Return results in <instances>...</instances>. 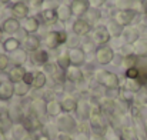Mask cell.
<instances>
[{
  "mask_svg": "<svg viewBox=\"0 0 147 140\" xmlns=\"http://www.w3.org/2000/svg\"><path fill=\"white\" fill-rule=\"evenodd\" d=\"M20 124H22V126H23L29 133L40 132V130H42V127H43V124H42L40 119H39L33 112H30V113L24 114V116H23V119H22V122H20Z\"/></svg>",
  "mask_w": 147,
  "mask_h": 140,
  "instance_id": "obj_3",
  "label": "cell"
},
{
  "mask_svg": "<svg viewBox=\"0 0 147 140\" xmlns=\"http://www.w3.org/2000/svg\"><path fill=\"white\" fill-rule=\"evenodd\" d=\"M87 1H89V6H90L92 9H100V7L104 4L106 0H87Z\"/></svg>",
  "mask_w": 147,
  "mask_h": 140,
  "instance_id": "obj_40",
  "label": "cell"
},
{
  "mask_svg": "<svg viewBox=\"0 0 147 140\" xmlns=\"http://www.w3.org/2000/svg\"><path fill=\"white\" fill-rule=\"evenodd\" d=\"M57 140H71V139H70L67 135H60V136L57 137Z\"/></svg>",
  "mask_w": 147,
  "mask_h": 140,
  "instance_id": "obj_47",
  "label": "cell"
},
{
  "mask_svg": "<svg viewBox=\"0 0 147 140\" xmlns=\"http://www.w3.org/2000/svg\"><path fill=\"white\" fill-rule=\"evenodd\" d=\"M3 32L9 33V34H13V33H17L20 30V22L14 17H9L3 22V26H1Z\"/></svg>",
  "mask_w": 147,
  "mask_h": 140,
  "instance_id": "obj_15",
  "label": "cell"
},
{
  "mask_svg": "<svg viewBox=\"0 0 147 140\" xmlns=\"http://www.w3.org/2000/svg\"><path fill=\"white\" fill-rule=\"evenodd\" d=\"M96 80L98 85L107 87V89H117L119 86V77L107 70H97L96 72Z\"/></svg>",
  "mask_w": 147,
  "mask_h": 140,
  "instance_id": "obj_2",
  "label": "cell"
},
{
  "mask_svg": "<svg viewBox=\"0 0 147 140\" xmlns=\"http://www.w3.org/2000/svg\"><path fill=\"white\" fill-rule=\"evenodd\" d=\"M123 34H124V39H126L127 42H134V40L137 39V36H139L137 30H136V29H133V27L124 29V30H123Z\"/></svg>",
  "mask_w": 147,
  "mask_h": 140,
  "instance_id": "obj_34",
  "label": "cell"
},
{
  "mask_svg": "<svg viewBox=\"0 0 147 140\" xmlns=\"http://www.w3.org/2000/svg\"><path fill=\"white\" fill-rule=\"evenodd\" d=\"M10 1H13V4H16V3H22V0H10Z\"/></svg>",
  "mask_w": 147,
  "mask_h": 140,
  "instance_id": "obj_50",
  "label": "cell"
},
{
  "mask_svg": "<svg viewBox=\"0 0 147 140\" xmlns=\"http://www.w3.org/2000/svg\"><path fill=\"white\" fill-rule=\"evenodd\" d=\"M22 27H23L24 33L36 34V32L39 30V19L37 17H26L22 23Z\"/></svg>",
  "mask_w": 147,
  "mask_h": 140,
  "instance_id": "obj_13",
  "label": "cell"
},
{
  "mask_svg": "<svg viewBox=\"0 0 147 140\" xmlns=\"http://www.w3.org/2000/svg\"><path fill=\"white\" fill-rule=\"evenodd\" d=\"M60 112H61L60 101H57L56 99H53L50 101H46V114H49V116H59Z\"/></svg>",
  "mask_w": 147,
  "mask_h": 140,
  "instance_id": "obj_21",
  "label": "cell"
},
{
  "mask_svg": "<svg viewBox=\"0 0 147 140\" xmlns=\"http://www.w3.org/2000/svg\"><path fill=\"white\" fill-rule=\"evenodd\" d=\"M3 9H4V3H1V1H0V11H1Z\"/></svg>",
  "mask_w": 147,
  "mask_h": 140,
  "instance_id": "obj_49",
  "label": "cell"
},
{
  "mask_svg": "<svg viewBox=\"0 0 147 140\" xmlns=\"http://www.w3.org/2000/svg\"><path fill=\"white\" fill-rule=\"evenodd\" d=\"M76 112H77L79 117L89 119L90 117V112H92V104H89V101H86V100H80V101H77Z\"/></svg>",
  "mask_w": 147,
  "mask_h": 140,
  "instance_id": "obj_18",
  "label": "cell"
},
{
  "mask_svg": "<svg viewBox=\"0 0 147 140\" xmlns=\"http://www.w3.org/2000/svg\"><path fill=\"white\" fill-rule=\"evenodd\" d=\"M94 140H103V137H100V136H96V137H94Z\"/></svg>",
  "mask_w": 147,
  "mask_h": 140,
  "instance_id": "obj_51",
  "label": "cell"
},
{
  "mask_svg": "<svg viewBox=\"0 0 147 140\" xmlns=\"http://www.w3.org/2000/svg\"><path fill=\"white\" fill-rule=\"evenodd\" d=\"M32 60H33V63L37 64V66H45V64L49 63V53H47L46 50L37 49V50L33 51V54H32Z\"/></svg>",
  "mask_w": 147,
  "mask_h": 140,
  "instance_id": "obj_17",
  "label": "cell"
},
{
  "mask_svg": "<svg viewBox=\"0 0 147 140\" xmlns=\"http://www.w3.org/2000/svg\"><path fill=\"white\" fill-rule=\"evenodd\" d=\"M137 80H139V85H146L147 83V70H144V72L139 70V77H137Z\"/></svg>",
  "mask_w": 147,
  "mask_h": 140,
  "instance_id": "obj_41",
  "label": "cell"
},
{
  "mask_svg": "<svg viewBox=\"0 0 147 140\" xmlns=\"http://www.w3.org/2000/svg\"><path fill=\"white\" fill-rule=\"evenodd\" d=\"M134 16H136V13H134L133 10L121 9V10H119V11L114 14V19H113V20H114L116 23H119L120 26H127V24H130V23L133 22Z\"/></svg>",
  "mask_w": 147,
  "mask_h": 140,
  "instance_id": "obj_7",
  "label": "cell"
},
{
  "mask_svg": "<svg viewBox=\"0 0 147 140\" xmlns=\"http://www.w3.org/2000/svg\"><path fill=\"white\" fill-rule=\"evenodd\" d=\"M10 59L13 60V63H16V66H22L23 63H26L27 60V53H26V49H17L11 53Z\"/></svg>",
  "mask_w": 147,
  "mask_h": 140,
  "instance_id": "obj_20",
  "label": "cell"
},
{
  "mask_svg": "<svg viewBox=\"0 0 147 140\" xmlns=\"http://www.w3.org/2000/svg\"><path fill=\"white\" fill-rule=\"evenodd\" d=\"M57 127L60 132H63V135H69V133H73L76 130V120L69 114H61L59 116L57 119Z\"/></svg>",
  "mask_w": 147,
  "mask_h": 140,
  "instance_id": "obj_4",
  "label": "cell"
},
{
  "mask_svg": "<svg viewBox=\"0 0 147 140\" xmlns=\"http://www.w3.org/2000/svg\"><path fill=\"white\" fill-rule=\"evenodd\" d=\"M126 77L130 79V80H137V77H139V69H136V67L127 69L126 70Z\"/></svg>",
  "mask_w": 147,
  "mask_h": 140,
  "instance_id": "obj_36",
  "label": "cell"
},
{
  "mask_svg": "<svg viewBox=\"0 0 147 140\" xmlns=\"http://www.w3.org/2000/svg\"><path fill=\"white\" fill-rule=\"evenodd\" d=\"M43 3H45V0H27V6L29 7H34V9L40 7Z\"/></svg>",
  "mask_w": 147,
  "mask_h": 140,
  "instance_id": "obj_42",
  "label": "cell"
},
{
  "mask_svg": "<svg viewBox=\"0 0 147 140\" xmlns=\"http://www.w3.org/2000/svg\"><path fill=\"white\" fill-rule=\"evenodd\" d=\"M64 74H66V80H69L71 83H79V82L83 80V72L77 66H71L70 64L69 69L64 72Z\"/></svg>",
  "mask_w": 147,
  "mask_h": 140,
  "instance_id": "obj_12",
  "label": "cell"
},
{
  "mask_svg": "<svg viewBox=\"0 0 147 140\" xmlns=\"http://www.w3.org/2000/svg\"><path fill=\"white\" fill-rule=\"evenodd\" d=\"M30 90V86L26 85L24 82H19V83H14V94L17 96H26Z\"/></svg>",
  "mask_w": 147,
  "mask_h": 140,
  "instance_id": "obj_30",
  "label": "cell"
},
{
  "mask_svg": "<svg viewBox=\"0 0 147 140\" xmlns=\"http://www.w3.org/2000/svg\"><path fill=\"white\" fill-rule=\"evenodd\" d=\"M20 40L17 39V37H9L7 40H4L3 42V49L6 50V51H9V53H13L14 50H17V49H20Z\"/></svg>",
  "mask_w": 147,
  "mask_h": 140,
  "instance_id": "obj_27",
  "label": "cell"
},
{
  "mask_svg": "<svg viewBox=\"0 0 147 140\" xmlns=\"http://www.w3.org/2000/svg\"><path fill=\"white\" fill-rule=\"evenodd\" d=\"M114 57V51L107 46H100L96 49V60H97L100 64H109Z\"/></svg>",
  "mask_w": 147,
  "mask_h": 140,
  "instance_id": "obj_6",
  "label": "cell"
},
{
  "mask_svg": "<svg viewBox=\"0 0 147 140\" xmlns=\"http://www.w3.org/2000/svg\"><path fill=\"white\" fill-rule=\"evenodd\" d=\"M82 50H83L84 53H90V51L96 50V47H94V43H93V40H90V42H86V43H83V45H82Z\"/></svg>",
  "mask_w": 147,
  "mask_h": 140,
  "instance_id": "obj_38",
  "label": "cell"
},
{
  "mask_svg": "<svg viewBox=\"0 0 147 140\" xmlns=\"http://www.w3.org/2000/svg\"><path fill=\"white\" fill-rule=\"evenodd\" d=\"M57 66H59L61 70H64V72L69 69V66H70V60H69L67 51H66L64 54H60V56L57 57Z\"/></svg>",
  "mask_w": 147,
  "mask_h": 140,
  "instance_id": "obj_32",
  "label": "cell"
},
{
  "mask_svg": "<svg viewBox=\"0 0 147 140\" xmlns=\"http://www.w3.org/2000/svg\"><path fill=\"white\" fill-rule=\"evenodd\" d=\"M106 29H107L110 37H111V36L116 37V36H120V34L123 33V26H120V24L116 23L114 20H110V22L106 24Z\"/></svg>",
  "mask_w": 147,
  "mask_h": 140,
  "instance_id": "obj_28",
  "label": "cell"
},
{
  "mask_svg": "<svg viewBox=\"0 0 147 140\" xmlns=\"http://www.w3.org/2000/svg\"><path fill=\"white\" fill-rule=\"evenodd\" d=\"M121 140H137V136L131 127H124L121 132Z\"/></svg>",
  "mask_w": 147,
  "mask_h": 140,
  "instance_id": "obj_35",
  "label": "cell"
},
{
  "mask_svg": "<svg viewBox=\"0 0 147 140\" xmlns=\"http://www.w3.org/2000/svg\"><path fill=\"white\" fill-rule=\"evenodd\" d=\"M13 127V122L9 116V112L6 107H0V133L4 135Z\"/></svg>",
  "mask_w": 147,
  "mask_h": 140,
  "instance_id": "obj_10",
  "label": "cell"
},
{
  "mask_svg": "<svg viewBox=\"0 0 147 140\" xmlns=\"http://www.w3.org/2000/svg\"><path fill=\"white\" fill-rule=\"evenodd\" d=\"M69 39H67V34H66V32H59V42H60V45H63V43H66Z\"/></svg>",
  "mask_w": 147,
  "mask_h": 140,
  "instance_id": "obj_44",
  "label": "cell"
},
{
  "mask_svg": "<svg viewBox=\"0 0 147 140\" xmlns=\"http://www.w3.org/2000/svg\"><path fill=\"white\" fill-rule=\"evenodd\" d=\"M90 30H92V24L87 23L84 19H77L73 23V32L77 36H86L90 33Z\"/></svg>",
  "mask_w": 147,
  "mask_h": 140,
  "instance_id": "obj_11",
  "label": "cell"
},
{
  "mask_svg": "<svg viewBox=\"0 0 147 140\" xmlns=\"http://www.w3.org/2000/svg\"><path fill=\"white\" fill-rule=\"evenodd\" d=\"M0 1H1V3H4V4H6V3H9V1H10V0H0Z\"/></svg>",
  "mask_w": 147,
  "mask_h": 140,
  "instance_id": "obj_52",
  "label": "cell"
},
{
  "mask_svg": "<svg viewBox=\"0 0 147 140\" xmlns=\"http://www.w3.org/2000/svg\"><path fill=\"white\" fill-rule=\"evenodd\" d=\"M46 74L43 72H36L33 73V83H32V87L34 89H42L45 85H46Z\"/></svg>",
  "mask_w": 147,
  "mask_h": 140,
  "instance_id": "obj_29",
  "label": "cell"
},
{
  "mask_svg": "<svg viewBox=\"0 0 147 140\" xmlns=\"http://www.w3.org/2000/svg\"><path fill=\"white\" fill-rule=\"evenodd\" d=\"M134 62H136V57H131V56H130V57H127V59H126V63H127V66H129L127 69L134 67V66H133V64H134Z\"/></svg>",
  "mask_w": 147,
  "mask_h": 140,
  "instance_id": "obj_45",
  "label": "cell"
},
{
  "mask_svg": "<svg viewBox=\"0 0 147 140\" xmlns=\"http://www.w3.org/2000/svg\"><path fill=\"white\" fill-rule=\"evenodd\" d=\"M1 40H3V29L0 27V42H1Z\"/></svg>",
  "mask_w": 147,
  "mask_h": 140,
  "instance_id": "obj_48",
  "label": "cell"
},
{
  "mask_svg": "<svg viewBox=\"0 0 147 140\" xmlns=\"http://www.w3.org/2000/svg\"><path fill=\"white\" fill-rule=\"evenodd\" d=\"M67 56L70 60L71 66H83L84 64V59H86V53L82 50V47H70L67 50Z\"/></svg>",
  "mask_w": 147,
  "mask_h": 140,
  "instance_id": "obj_5",
  "label": "cell"
},
{
  "mask_svg": "<svg viewBox=\"0 0 147 140\" xmlns=\"http://www.w3.org/2000/svg\"><path fill=\"white\" fill-rule=\"evenodd\" d=\"M90 126H92V130L94 133V136H100L103 137L104 133L107 132L109 126L106 123V119L103 116V110L101 107L97 104H92V112H90Z\"/></svg>",
  "mask_w": 147,
  "mask_h": 140,
  "instance_id": "obj_1",
  "label": "cell"
},
{
  "mask_svg": "<svg viewBox=\"0 0 147 140\" xmlns=\"http://www.w3.org/2000/svg\"><path fill=\"white\" fill-rule=\"evenodd\" d=\"M74 140H90V135H89V130H87V127L83 124V126H80L79 127V130L76 132V135H74Z\"/></svg>",
  "mask_w": 147,
  "mask_h": 140,
  "instance_id": "obj_33",
  "label": "cell"
},
{
  "mask_svg": "<svg viewBox=\"0 0 147 140\" xmlns=\"http://www.w3.org/2000/svg\"><path fill=\"white\" fill-rule=\"evenodd\" d=\"M42 20L46 23V24H54L57 22V13H56V9H46L40 13Z\"/></svg>",
  "mask_w": 147,
  "mask_h": 140,
  "instance_id": "obj_22",
  "label": "cell"
},
{
  "mask_svg": "<svg viewBox=\"0 0 147 140\" xmlns=\"http://www.w3.org/2000/svg\"><path fill=\"white\" fill-rule=\"evenodd\" d=\"M27 72L24 70L23 66H14L10 72H9V80L14 85V83H19V82H23L24 79V74Z\"/></svg>",
  "mask_w": 147,
  "mask_h": 140,
  "instance_id": "obj_16",
  "label": "cell"
},
{
  "mask_svg": "<svg viewBox=\"0 0 147 140\" xmlns=\"http://www.w3.org/2000/svg\"><path fill=\"white\" fill-rule=\"evenodd\" d=\"M56 13H57V20L60 22H67L71 16V9L67 4H59L56 7Z\"/></svg>",
  "mask_w": 147,
  "mask_h": 140,
  "instance_id": "obj_19",
  "label": "cell"
},
{
  "mask_svg": "<svg viewBox=\"0 0 147 140\" xmlns=\"http://www.w3.org/2000/svg\"><path fill=\"white\" fill-rule=\"evenodd\" d=\"M9 62H10V57L4 53H0V72H3L9 66Z\"/></svg>",
  "mask_w": 147,
  "mask_h": 140,
  "instance_id": "obj_37",
  "label": "cell"
},
{
  "mask_svg": "<svg viewBox=\"0 0 147 140\" xmlns=\"http://www.w3.org/2000/svg\"><path fill=\"white\" fill-rule=\"evenodd\" d=\"M40 46V39L36 36V34H27L26 39H24V49L26 50H37Z\"/></svg>",
  "mask_w": 147,
  "mask_h": 140,
  "instance_id": "obj_23",
  "label": "cell"
},
{
  "mask_svg": "<svg viewBox=\"0 0 147 140\" xmlns=\"http://www.w3.org/2000/svg\"><path fill=\"white\" fill-rule=\"evenodd\" d=\"M36 140H50V137L46 135V133H39L36 137H34Z\"/></svg>",
  "mask_w": 147,
  "mask_h": 140,
  "instance_id": "obj_46",
  "label": "cell"
},
{
  "mask_svg": "<svg viewBox=\"0 0 147 140\" xmlns=\"http://www.w3.org/2000/svg\"><path fill=\"white\" fill-rule=\"evenodd\" d=\"M45 43L49 49H56L57 46H60L59 42V32H49L45 37Z\"/></svg>",
  "mask_w": 147,
  "mask_h": 140,
  "instance_id": "obj_25",
  "label": "cell"
},
{
  "mask_svg": "<svg viewBox=\"0 0 147 140\" xmlns=\"http://www.w3.org/2000/svg\"><path fill=\"white\" fill-rule=\"evenodd\" d=\"M0 140H6L4 137H3V135H1V133H0Z\"/></svg>",
  "mask_w": 147,
  "mask_h": 140,
  "instance_id": "obj_53",
  "label": "cell"
},
{
  "mask_svg": "<svg viewBox=\"0 0 147 140\" xmlns=\"http://www.w3.org/2000/svg\"><path fill=\"white\" fill-rule=\"evenodd\" d=\"M103 140H119V137L116 136V133L113 132V129H107V132L104 133V136H103Z\"/></svg>",
  "mask_w": 147,
  "mask_h": 140,
  "instance_id": "obj_39",
  "label": "cell"
},
{
  "mask_svg": "<svg viewBox=\"0 0 147 140\" xmlns=\"http://www.w3.org/2000/svg\"><path fill=\"white\" fill-rule=\"evenodd\" d=\"M14 94V85L10 80H3L0 83V100H9Z\"/></svg>",
  "mask_w": 147,
  "mask_h": 140,
  "instance_id": "obj_14",
  "label": "cell"
},
{
  "mask_svg": "<svg viewBox=\"0 0 147 140\" xmlns=\"http://www.w3.org/2000/svg\"><path fill=\"white\" fill-rule=\"evenodd\" d=\"M144 7H146V10H147V0H144Z\"/></svg>",
  "mask_w": 147,
  "mask_h": 140,
  "instance_id": "obj_54",
  "label": "cell"
},
{
  "mask_svg": "<svg viewBox=\"0 0 147 140\" xmlns=\"http://www.w3.org/2000/svg\"><path fill=\"white\" fill-rule=\"evenodd\" d=\"M84 16H86L84 20H86L87 23L92 24V23H96V22L98 20V17H100V11H98V9H89L87 13H86Z\"/></svg>",
  "mask_w": 147,
  "mask_h": 140,
  "instance_id": "obj_31",
  "label": "cell"
},
{
  "mask_svg": "<svg viewBox=\"0 0 147 140\" xmlns=\"http://www.w3.org/2000/svg\"><path fill=\"white\" fill-rule=\"evenodd\" d=\"M61 104V110L64 113H70V112H74L77 109V101L73 99V97H66L60 101Z\"/></svg>",
  "mask_w": 147,
  "mask_h": 140,
  "instance_id": "obj_26",
  "label": "cell"
},
{
  "mask_svg": "<svg viewBox=\"0 0 147 140\" xmlns=\"http://www.w3.org/2000/svg\"><path fill=\"white\" fill-rule=\"evenodd\" d=\"M92 40H93V43H94V45H97L98 47L100 46H106V43L110 40V34H109L107 29H106L104 26H101V27H96V29H94V32H93V37H92Z\"/></svg>",
  "mask_w": 147,
  "mask_h": 140,
  "instance_id": "obj_8",
  "label": "cell"
},
{
  "mask_svg": "<svg viewBox=\"0 0 147 140\" xmlns=\"http://www.w3.org/2000/svg\"><path fill=\"white\" fill-rule=\"evenodd\" d=\"M11 11H13V14L16 17H23L24 19L29 14V6L24 4L23 1L22 3H16V4L11 6Z\"/></svg>",
  "mask_w": 147,
  "mask_h": 140,
  "instance_id": "obj_24",
  "label": "cell"
},
{
  "mask_svg": "<svg viewBox=\"0 0 147 140\" xmlns=\"http://www.w3.org/2000/svg\"><path fill=\"white\" fill-rule=\"evenodd\" d=\"M70 9H71V14L73 16H84L87 13V10L90 9L89 6V1L87 0H73L70 3Z\"/></svg>",
  "mask_w": 147,
  "mask_h": 140,
  "instance_id": "obj_9",
  "label": "cell"
},
{
  "mask_svg": "<svg viewBox=\"0 0 147 140\" xmlns=\"http://www.w3.org/2000/svg\"><path fill=\"white\" fill-rule=\"evenodd\" d=\"M23 82L32 87V83H33V73H26V74H24V79H23Z\"/></svg>",
  "mask_w": 147,
  "mask_h": 140,
  "instance_id": "obj_43",
  "label": "cell"
}]
</instances>
